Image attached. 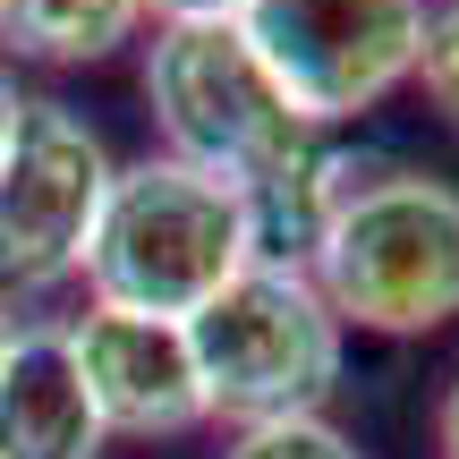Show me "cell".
I'll use <instances>...</instances> for the list:
<instances>
[{
    "mask_svg": "<svg viewBox=\"0 0 459 459\" xmlns=\"http://www.w3.org/2000/svg\"><path fill=\"white\" fill-rule=\"evenodd\" d=\"M247 264H255V247H247V196L238 187L204 179V170L170 162V153H145L102 196L94 247H85V290H94V307L187 324Z\"/></svg>",
    "mask_w": 459,
    "mask_h": 459,
    "instance_id": "cell-1",
    "label": "cell"
},
{
    "mask_svg": "<svg viewBox=\"0 0 459 459\" xmlns=\"http://www.w3.org/2000/svg\"><path fill=\"white\" fill-rule=\"evenodd\" d=\"M307 273L341 332H383V341L443 332L459 315V187L383 162L332 213Z\"/></svg>",
    "mask_w": 459,
    "mask_h": 459,
    "instance_id": "cell-2",
    "label": "cell"
},
{
    "mask_svg": "<svg viewBox=\"0 0 459 459\" xmlns=\"http://www.w3.org/2000/svg\"><path fill=\"white\" fill-rule=\"evenodd\" d=\"M187 349L204 375V409L230 426H273V417H324L349 332L324 307L315 273L247 264L187 315Z\"/></svg>",
    "mask_w": 459,
    "mask_h": 459,
    "instance_id": "cell-3",
    "label": "cell"
},
{
    "mask_svg": "<svg viewBox=\"0 0 459 459\" xmlns=\"http://www.w3.org/2000/svg\"><path fill=\"white\" fill-rule=\"evenodd\" d=\"M145 102L170 136V162L204 170L221 187H264L273 170H290L324 128L298 119V102L273 85V68L255 60V43L238 34V17L221 26H153L145 43Z\"/></svg>",
    "mask_w": 459,
    "mask_h": 459,
    "instance_id": "cell-4",
    "label": "cell"
},
{
    "mask_svg": "<svg viewBox=\"0 0 459 459\" xmlns=\"http://www.w3.org/2000/svg\"><path fill=\"white\" fill-rule=\"evenodd\" d=\"M238 34L307 128H341L417 77L426 0H247Z\"/></svg>",
    "mask_w": 459,
    "mask_h": 459,
    "instance_id": "cell-5",
    "label": "cell"
},
{
    "mask_svg": "<svg viewBox=\"0 0 459 459\" xmlns=\"http://www.w3.org/2000/svg\"><path fill=\"white\" fill-rule=\"evenodd\" d=\"M119 162L85 111L68 102H26L17 136L0 153V290H51V281L85 273L102 196H111Z\"/></svg>",
    "mask_w": 459,
    "mask_h": 459,
    "instance_id": "cell-6",
    "label": "cell"
},
{
    "mask_svg": "<svg viewBox=\"0 0 459 459\" xmlns=\"http://www.w3.org/2000/svg\"><path fill=\"white\" fill-rule=\"evenodd\" d=\"M68 358H77V383L94 400L102 434H136V443H162V434L204 426V375L196 349H187V324L170 315H128V307H94L68 324Z\"/></svg>",
    "mask_w": 459,
    "mask_h": 459,
    "instance_id": "cell-7",
    "label": "cell"
},
{
    "mask_svg": "<svg viewBox=\"0 0 459 459\" xmlns=\"http://www.w3.org/2000/svg\"><path fill=\"white\" fill-rule=\"evenodd\" d=\"M102 417L77 383L68 332H26L17 324L0 358V459H102Z\"/></svg>",
    "mask_w": 459,
    "mask_h": 459,
    "instance_id": "cell-8",
    "label": "cell"
},
{
    "mask_svg": "<svg viewBox=\"0 0 459 459\" xmlns=\"http://www.w3.org/2000/svg\"><path fill=\"white\" fill-rule=\"evenodd\" d=\"M145 0H0V43L43 68H85L136 43Z\"/></svg>",
    "mask_w": 459,
    "mask_h": 459,
    "instance_id": "cell-9",
    "label": "cell"
},
{
    "mask_svg": "<svg viewBox=\"0 0 459 459\" xmlns=\"http://www.w3.org/2000/svg\"><path fill=\"white\" fill-rule=\"evenodd\" d=\"M221 459H358V443L332 417H273V426H238Z\"/></svg>",
    "mask_w": 459,
    "mask_h": 459,
    "instance_id": "cell-10",
    "label": "cell"
},
{
    "mask_svg": "<svg viewBox=\"0 0 459 459\" xmlns=\"http://www.w3.org/2000/svg\"><path fill=\"white\" fill-rule=\"evenodd\" d=\"M409 85H426V102L459 128V0L426 9V51H417V77Z\"/></svg>",
    "mask_w": 459,
    "mask_h": 459,
    "instance_id": "cell-11",
    "label": "cell"
},
{
    "mask_svg": "<svg viewBox=\"0 0 459 459\" xmlns=\"http://www.w3.org/2000/svg\"><path fill=\"white\" fill-rule=\"evenodd\" d=\"M247 0H145V17H162V26H221Z\"/></svg>",
    "mask_w": 459,
    "mask_h": 459,
    "instance_id": "cell-12",
    "label": "cell"
},
{
    "mask_svg": "<svg viewBox=\"0 0 459 459\" xmlns=\"http://www.w3.org/2000/svg\"><path fill=\"white\" fill-rule=\"evenodd\" d=\"M434 451H443V459H459V375H451L443 409H434Z\"/></svg>",
    "mask_w": 459,
    "mask_h": 459,
    "instance_id": "cell-13",
    "label": "cell"
},
{
    "mask_svg": "<svg viewBox=\"0 0 459 459\" xmlns=\"http://www.w3.org/2000/svg\"><path fill=\"white\" fill-rule=\"evenodd\" d=\"M17 111H26V94H17V77L0 68V153H9V136H17Z\"/></svg>",
    "mask_w": 459,
    "mask_h": 459,
    "instance_id": "cell-14",
    "label": "cell"
},
{
    "mask_svg": "<svg viewBox=\"0 0 459 459\" xmlns=\"http://www.w3.org/2000/svg\"><path fill=\"white\" fill-rule=\"evenodd\" d=\"M9 341H17V315H9V290H0V358H9Z\"/></svg>",
    "mask_w": 459,
    "mask_h": 459,
    "instance_id": "cell-15",
    "label": "cell"
}]
</instances>
